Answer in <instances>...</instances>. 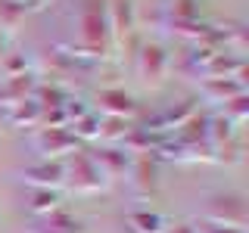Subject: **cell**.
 Masks as SVG:
<instances>
[{"label": "cell", "instance_id": "obj_9", "mask_svg": "<svg viewBox=\"0 0 249 233\" xmlns=\"http://www.w3.org/2000/svg\"><path fill=\"white\" fill-rule=\"evenodd\" d=\"M128 181H131V190H134L137 196L156 193V165H153L150 155H131Z\"/></svg>", "mask_w": 249, "mask_h": 233}, {"label": "cell", "instance_id": "obj_13", "mask_svg": "<svg viewBox=\"0 0 249 233\" xmlns=\"http://www.w3.org/2000/svg\"><path fill=\"white\" fill-rule=\"evenodd\" d=\"M6 121H10L13 128H37V121H41V106L28 97V100H22V103H16L13 109H6Z\"/></svg>", "mask_w": 249, "mask_h": 233}, {"label": "cell", "instance_id": "obj_12", "mask_svg": "<svg viewBox=\"0 0 249 233\" xmlns=\"http://www.w3.org/2000/svg\"><path fill=\"white\" fill-rule=\"evenodd\" d=\"M31 233H84V224L66 212H50L31 224Z\"/></svg>", "mask_w": 249, "mask_h": 233}, {"label": "cell", "instance_id": "obj_25", "mask_svg": "<svg viewBox=\"0 0 249 233\" xmlns=\"http://www.w3.org/2000/svg\"><path fill=\"white\" fill-rule=\"evenodd\" d=\"M165 233H193V227L190 224H175V227H168Z\"/></svg>", "mask_w": 249, "mask_h": 233}, {"label": "cell", "instance_id": "obj_7", "mask_svg": "<svg viewBox=\"0 0 249 233\" xmlns=\"http://www.w3.org/2000/svg\"><path fill=\"white\" fill-rule=\"evenodd\" d=\"M90 159H93V165L100 168V174H103L109 183H112L115 177H128L131 155L124 152V150H119V146H103V150H93Z\"/></svg>", "mask_w": 249, "mask_h": 233}, {"label": "cell", "instance_id": "obj_27", "mask_svg": "<svg viewBox=\"0 0 249 233\" xmlns=\"http://www.w3.org/2000/svg\"><path fill=\"white\" fill-rule=\"evenodd\" d=\"M0 124H3V115H0Z\"/></svg>", "mask_w": 249, "mask_h": 233}, {"label": "cell", "instance_id": "obj_5", "mask_svg": "<svg viewBox=\"0 0 249 233\" xmlns=\"http://www.w3.org/2000/svg\"><path fill=\"white\" fill-rule=\"evenodd\" d=\"M106 19H109V41L115 47L128 44L131 37H134V3L131 0H112V3H106Z\"/></svg>", "mask_w": 249, "mask_h": 233}, {"label": "cell", "instance_id": "obj_18", "mask_svg": "<svg viewBox=\"0 0 249 233\" xmlns=\"http://www.w3.org/2000/svg\"><path fill=\"white\" fill-rule=\"evenodd\" d=\"M131 131V124L124 121V118H100V134H97V140H103V143H109V146H115V143H122L124 140V134Z\"/></svg>", "mask_w": 249, "mask_h": 233}, {"label": "cell", "instance_id": "obj_1", "mask_svg": "<svg viewBox=\"0 0 249 233\" xmlns=\"http://www.w3.org/2000/svg\"><path fill=\"white\" fill-rule=\"evenodd\" d=\"M66 186L72 193H100V190L109 186V181L100 174V168L93 165L90 152L78 150L66 159Z\"/></svg>", "mask_w": 249, "mask_h": 233}, {"label": "cell", "instance_id": "obj_14", "mask_svg": "<svg viewBox=\"0 0 249 233\" xmlns=\"http://www.w3.org/2000/svg\"><path fill=\"white\" fill-rule=\"evenodd\" d=\"M128 224L134 227L137 233H165L168 224L159 212H150V208H137V212L128 215Z\"/></svg>", "mask_w": 249, "mask_h": 233}, {"label": "cell", "instance_id": "obj_17", "mask_svg": "<svg viewBox=\"0 0 249 233\" xmlns=\"http://www.w3.org/2000/svg\"><path fill=\"white\" fill-rule=\"evenodd\" d=\"M31 100H35L41 109H56L69 100V93L59 87V84H37L35 93H31Z\"/></svg>", "mask_w": 249, "mask_h": 233}, {"label": "cell", "instance_id": "obj_3", "mask_svg": "<svg viewBox=\"0 0 249 233\" xmlns=\"http://www.w3.org/2000/svg\"><path fill=\"white\" fill-rule=\"evenodd\" d=\"M168 50L162 44H140V53H137V75L146 87H159L168 75Z\"/></svg>", "mask_w": 249, "mask_h": 233}, {"label": "cell", "instance_id": "obj_10", "mask_svg": "<svg viewBox=\"0 0 249 233\" xmlns=\"http://www.w3.org/2000/svg\"><path fill=\"white\" fill-rule=\"evenodd\" d=\"M199 93L209 103H231L233 97L246 93V81H240V78H209V81H202Z\"/></svg>", "mask_w": 249, "mask_h": 233}, {"label": "cell", "instance_id": "obj_21", "mask_svg": "<svg viewBox=\"0 0 249 233\" xmlns=\"http://www.w3.org/2000/svg\"><path fill=\"white\" fill-rule=\"evenodd\" d=\"M199 6L196 0H171L168 3V22H196Z\"/></svg>", "mask_w": 249, "mask_h": 233}, {"label": "cell", "instance_id": "obj_23", "mask_svg": "<svg viewBox=\"0 0 249 233\" xmlns=\"http://www.w3.org/2000/svg\"><path fill=\"white\" fill-rule=\"evenodd\" d=\"M190 227L193 233H246L243 227H228V224H215V221H206V217H196Z\"/></svg>", "mask_w": 249, "mask_h": 233}, {"label": "cell", "instance_id": "obj_16", "mask_svg": "<svg viewBox=\"0 0 249 233\" xmlns=\"http://www.w3.org/2000/svg\"><path fill=\"white\" fill-rule=\"evenodd\" d=\"M25 6H22V0H0V31L3 34H13L16 28H19V22L25 19Z\"/></svg>", "mask_w": 249, "mask_h": 233}, {"label": "cell", "instance_id": "obj_15", "mask_svg": "<svg viewBox=\"0 0 249 233\" xmlns=\"http://www.w3.org/2000/svg\"><path fill=\"white\" fill-rule=\"evenodd\" d=\"M233 140H237V128H233L224 115H212V118H209V146H212V152L233 143Z\"/></svg>", "mask_w": 249, "mask_h": 233}, {"label": "cell", "instance_id": "obj_20", "mask_svg": "<svg viewBox=\"0 0 249 233\" xmlns=\"http://www.w3.org/2000/svg\"><path fill=\"white\" fill-rule=\"evenodd\" d=\"M69 131H72V137L81 143V140H97L100 134V115L97 112H88L84 118H78L75 124H69Z\"/></svg>", "mask_w": 249, "mask_h": 233}, {"label": "cell", "instance_id": "obj_19", "mask_svg": "<svg viewBox=\"0 0 249 233\" xmlns=\"http://www.w3.org/2000/svg\"><path fill=\"white\" fill-rule=\"evenodd\" d=\"M28 208H31V212H35L37 217L56 212V208H59V193H56V190H35V193H31Z\"/></svg>", "mask_w": 249, "mask_h": 233}, {"label": "cell", "instance_id": "obj_24", "mask_svg": "<svg viewBox=\"0 0 249 233\" xmlns=\"http://www.w3.org/2000/svg\"><path fill=\"white\" fill-rule=\"evenodd\" d=\"M3 72H6V78L25 75V72H28V59L22 56V53H13V56H3Z\"/></svg>", "mask_w": 249, "mask_h": 233}, {"label": "cell", "instance_id": "obj_11", "mask_svg": "<svg viewBox=\"0 0 249 233\" xmlns=\"http://www.w3.org/2000/svg\"><path fill=\"white\" fill-rule=\"evenodd\" d=\"M35 87H37V81H35V75H31V72L6 78V81L0 84V109H13L16 103L28 100L31 93H35Z\"/></svg>", "mask_w": 249, "mask_h": 233}, {"label": "cell", "instance_id": "obj_22", "mask_svg": "<svg viewBox=\"0 0 249 233\" xmlns=\"http://www.w3.org/2000/svg\"><path fill=\"white\" fill-rule=\"evenodd\" d=\"M224 118H228L231 124H240V121H246V115H249V97L243 93V97H233L231 103H224Z\"/></svg>", "mask_w": 249, "mask_h": 233}, {"label": "cell", "instance_id": "obj_6", "mask_svg": "<svg viewBox=\"0 0 249 233\" xmlns=\"http://www.w3.org/2000/svg\"><path fill=\"white\" fill-rule=\"evenodd\" d=\"M22 181L31 183L35 190H59L66 183V162H50L41 159L35 165L22 168Z\"/></svg>", "mask_w": 249, "mask_h": 233}, {"label": "cell", "instance_id": "obj_26", "mask_svg": "<svg viewBox=\"0 0 249 233\" xmlns=\"http://www.w3.org/2000/svg\"><path fill=\"white\" fill-rule=\"evenodd\" d=\"M3 50H6V34L0 31V59H3Z\"/></svg>", "mask_w": 249, "mask_h": 233}, {"label": "cell", "instance_id": "obj_2", "mask_svg": "<svg viewBox=\"0 0 249 233\" xmlns=\"http://www.w3.org/2000/svg\"><path fill=\"white\" fill-rule=\"evenodd\" d=\"M202 217L228 227H246V202L240 193H215L202 205Z\"/></svg>", "mask_w": 249, "mask_h": 233}, {"label": "cell", "instance_id": "obj_8", "mask_svg": "<svg viewBox=\"0 0 249 233\" xmlns=\"http://www.w3.org/2000/svg\"><path fill=\"white\" fill-rule=\"evenodd\" d=\"M97 106H100V112H103L106 118H124V121L137 112L134 97H131V93H124V90H119V87L100 90L97 93Z\"/></svg>", "mask_w": 249, "mask_h": 233}, {"label": "cell", "instance_id": "obj_4", "mask_svg": "<svg viewBox=\"0 0 249 233\" xmlns=\"http://www.w3.org/2000/svg\"><path fill=\"white\" fill-rule=\"evenodd\" d=\"M35 150L50 162H62L72 152H78V140L69 128H37L35 134Z\"/></svg>", "mask_w": 249, "mask_h": 233}]
</instances>
